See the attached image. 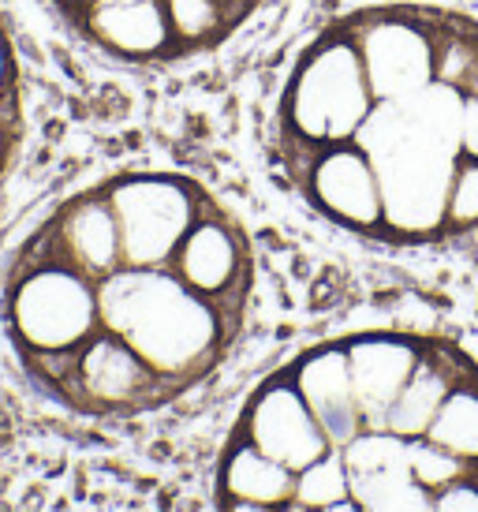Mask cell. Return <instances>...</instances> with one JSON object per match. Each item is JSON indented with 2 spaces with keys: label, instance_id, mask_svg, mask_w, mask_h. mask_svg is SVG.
I'll return each instance as SVG.
<instances>
[{
  "label": "cell",
  "instance_id": "obj_5",
  "mask_svg": "<svg viewBox=\"0 0 478 512\" xmlns=\"http://www.w3.org/2000/svg\"><path fill=\"white\" fill-rule=\"evenodd\" d=\"M27 143V83L8 23L0 19V187L8 184Z\"/></svg>",
  "mask_w": 478,
  "mask_h": 512
},
{
  "label": "cell",
  "instance_id": "obj_2",
  "mask_svg": "<svg viewBox=\"0 0 478 512\" xmlns=\"http://www.w3.org/2000/svg\"><path fill=\"white\" fill-rule=\"evenodd\" d=\"M299 202L381 247L478 232V15L381 0L325 23L273 105Z\"/></svg>",
  "mask_w": 478,
  "mask_h": 512
},
{
  "label": "cell",
  "instance_id": "obj_1",
  "mask_svg": "<svg viewBox=\"0 0 478 512\" xmlns=\"http://www.w3.org/2000/svg\"><path fill=\"white\" fill-rule=\"evenodd\" d=\"M254 296V247L217 191L176 169L75 187L12 247L0 329L42 400L139 419L225 367Z\"/></svg>",
  "mask_w": 478,
  "mask_h": 512
},
{
  "label": "cell",
  "instance_id": "obj_4",
  "mask_svg": "<svg viewBox=\"0 0 478 512\" xmlns=\"http://www.w3.org/2000/svg\"><path fill=\"white\" fill-rule=\"evenodd\" d=\"M90 53L120 68H172L225 49L266 0H42Z\"/></svg>",
  "mask_w": 478,
  "mask_h": 512
},
{
  "label": "cell",
  "instance_id": "obj_3",
  "mask_svg": "<svg viewBox=\"0 0 478 512\" xmlns=\"http://www.w3.org/2000/svg\"><path fill=\"white\" fill-rule=\"evenodd\" d=\"M213 512H478V359L419 329H355L254 385Z\"/></svg>",
  "mask_w": 478,
  "mask_h": 512
}]
</instances>
